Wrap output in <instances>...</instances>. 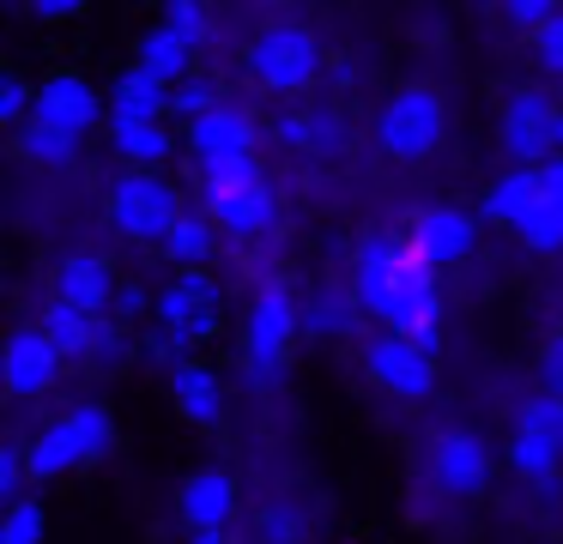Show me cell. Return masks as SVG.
Masks as SVG:
<instances>
[{"label": "cell", "instance_id": "17", "mask_svg": "<svg viewBox=\"0 0 563 544\" xmlns=\"http://www.w3.org/2000/svg\"><path fill=\"white\" fill-rule=\"evenodd\" d=\"M170 399H176V418L195 423V430H212L224 418V381L212 363L200 357H176L170 363Z\"/></svg>", "mask_w": 563, "mask_h": 544}, {"label": "cell", "instance_id": "8", "mask_svg": "<svg viewBox=\"0 0 563 544\" xmlns=\"http://www.w3.org/2000/svg\"><path fill=\"white\" fill-rule=\"evenodd\" d=\"M364 375L388 399H424L437 387V357H430V345H418L406 333H376L364 345Z\"/></svg>", "mask_w": 563, "mask_h": 544}, {"label": "cell", "instance_id": "45", "mask_svg": "<svg viewBox=\"0 0 563 544\" xmlns=\"http://www.w3.org/2000/svg\"><path fill=\"white\" fill-rule=\"evenodd\" d=\"M328 79H333V85H357V60H352V55L328 60Z\"/></svg>", "mask_w": 563, "mask_h": 544}, {"label": "cell", "instance_id": "10", "mask_svg": "<svg viewBox=\"0 0 563 544\" xmlns=\"http://www.w3.org/2000/svg\"><path fill=\"white\" fill-rule=\"evenodd\" d=\"M551 115H558V97L545 85H515L503 97V121H497V140L515 164H539L551 157Z\"/></svg>", "mask_w": 563, "mask_h": 544}, {"label": "cell", "instance_id": "24", "mask_svg": "<svg viewBox=\"0 0 563 544\" xmlns=\"http://www.w3.org/2000/svg\"><path fill=\"white\" fill-rule=\"evenodd\" d=\"M37 326L55 338V351H62L67 363H91V345H98L103 314H86V309H74V302H62V297H55L49 309L37 314Z\"/></svg>", "mask_w": 563, "mask_h": 544}, {"label": "cell", "instance_id": "26", "mask_svg": "<svg viewBox=\"0 0 563 544\" xmlns=\"http://www.w3.org/2000/svg\"><path fill=\"white\" fill-rule=\"evenodd\" d=\"M212 254H219V224H212L200 206H188V212L176 218V230L164 236V260H176L188 273V266H207Z\"/></svg>", "mask_w": 563, "mask_h": 544}, {"label": "cell", "instance_id": "39", "mask_svg": "<svg viewBox=\"0 0 563 544\" xmlns=\"http://www.w3.org/2000/svg\"><path fill=\"white\" fill-rule=\"evenodd\" d=\"M25 484H31L25 442H7V447H0V496H7V502H19V496H25Z\"/></svg>", "mask_w": 563, "mask_h": 544}, {"label": "cell", "instance_id": "42", "mask_svg": "<svg viewBox=\"0 0 563 544\" xmlns=\"http://www.w3.org/2000/svg\"><path fill=\"white\" fill-rule=\"evenodd\" d=\"M146 309H158V302H152L140 285H122V290H115V309H110V321H140Z\"/></svg>", "mask_w": 563, "mask_h": 544}, {"label": "cell", "instance_id": "25", "mask_svg": "<svg viewBox=\"0 0 563 544\" xmlns=\"http://www.w3.org/2000/svg\"><path fill=\"white\" fill-rule=\"evenodd\" d=\"M13 145H19V157L37 164V169H74L79 164V133L55 127V121H43V115H31L25 127H13Z\"/></svg>", "mask_w": 563, "mask_h": 544}, {"label": "cell", "instance_id": "48", "mask_svg": "<svg viewBox=\"0 0 563 544\" xmlns=\"http://www.w3.org/2000/svg\"><path fill=\"white\" fill-rule=\"evenodd\" d=\"M7 7H31V0H7Z\"/></svg>", "mask_w": 563, "mask_h": 544}, {"label": "cell", "instance_id": "40", "mask_svg": "<svg viewBox=\"0 0 563 544\" xmlns=\"http://www.w3.org/2000/svg\"><path fill=\"white\" fill-rule=\"evenodd\" d=\"M539 393L563 399V333H551L545 351H539Z\"/></svg>", "mask_w": 563, "mask_h": 544}, {"label": "cell", "instance_id": "4", "mask_svg": "<svg viewBox=\"0 0 563 544\" xmlns=\"http://www.w3.org/2000/svg\"><path fill=\"white\" fill-rule=\"evenodd\" d=\"M376 145L394 164H424L449 140V97L437 85H394L376 109Z\"/></svg>", "mask_w": 563, "mask_h": 544}, {"label": "cell", "instance_id": "28", "mask_svg": "<svg viewBox=\"0 0 563 544\" xmlns=\"http://www.w3.org/2000/svg\"><path fill=\"white\" fill-rule=\"evenodd\" d=\"M67 430H74L79 454H86V466H98V459L115 454V411L103 406V399H86V406L67 411Z\"/></svg>", "mask_w": 563, "mask_h": 544}, {"label": "cell", "instance_id": "7", "mask_svg": "<svg viewBox=\"0 0 563 544\" xmlns=\"http://www.w3.org/2000/svg\"><path fill=\"white\" fill-rule=\"evenodd\" d=\"M297 333H303V302L291 297V285L267 278V285L255 290V302H249V314H243V357H249V369H255L261 381H273V375L291 363Z\"/></svg>", "mask_w": 563, "mask_h": 544}, {"label": "cell", "instance_id": "5", "mask_svg": "<svg viewBox=\"0 0 563 544\" xmlns=\"http://www.w3.org/2000/svg\"><path fill=\"white\" fill-rule=\"evenodd\" d=\"M103 212H110L115 236L140 242V248H164V236L176 230V218L188 212L183 188L176 181H164L158 169H122V176L110 181V200H103Z\"/></svg>", "mask_w": 563, "mask_h": 544}, {"label": "cell", "instance_id": "20", "mask_svg": "<svg viewBox=\"0 0 563 544\" xmlns=\"http://www.w3.org/2000/svg\"><path fill=\"white\" fill-rule=\"evenodd\" d=\"M273 133H279L291 152H303V157H328V152L345 145V115L340 109H285Z\"/></svg>", "mask_w": 563, "mask_h": 544}, {"label": "cell", "instance_id": "38", "mask_svg": "<svg viewBox=\"0 0 563 544\" xmlns=\"http://www.w3.org/2000/svg\"><path fill=\"white\" fill-rule=\"evenodd\" d=\"M490 7H497V12H503V19H509V24H515V31H527V36H533V31H539V24H545V19H551V12H563V7H558V0H490Z\"/></svg>", "mask_w": 563, "mask_h": 544}, {"label": "cell", "instance_id": "18", "mask_svg": "<svg viewBox=\"0 0 563 544\" xmlns=\"http://www.w3.org/2000/svg\"><path fill=\"white\" fill-rule=\"evenodd\" d=\"M115 290H122V278H115V266L103 260V254H67V260L55 266V297L86 309V314H110Z\"/></svg>", "mask_w": 563, "mask_h": 544}, {"label": "cell", "instance_id": "47", "mask_svg": "<svg viewBox=\"0 0 563 544\" xmlns=\"http://www.w3.org/2000/svg\"><path fill=\"white\" fill-rule=\"evenodd\" d=\"M188 544H231L224 532H188Z\"/></svg>", "mask_w": 563, "mask_h": 544}, {"label": "cell", "instance_id": "35", "mask_svg": "<svg viewBox=\"0 0 563 544\" xmlns=\"http://www.w3.org/2000/svg\"><path fill=\"white\" fill-rule=\"evenodd\" d=\"M309 520L297 514L291 502H267L261 508V544H303Z\"/></svg>", "mask_w": 563, "mask_h": 544}, {"label": "cell", "instance_id": "29", "mask_svg": "<svg viewBox=\"0 0 563 544\" xmlns=\"http://www.w3.org/2000/svg\"><path fill=\"white\" fill-rule=\"evenodd\" d=\"M563 466V454L551 442H539V435H509V471L521 484H551Z\"/></svg>", "mask_w": 563, "mask_h": 544}, {"label": "cell", "instance_id": "11", "mask_svg": "<svg viewBox=\"0 0 563 544\" xmlns=\"http://www.w3.org/2000/svg\"><path fill=\"white\" fill-rule=\"evenodd\" d=\"M255 140H261L255 109L231 103V97H224L219 109H207L200 121H188V127H183V145H188V157H195V169L224 164V157H255Z\"/></svg>", "mask_w": 563, "mask_h": 544}, {"label": "cell", "instance_id": "3", "mask_svg": "<svg viewBox=\"0 0 563 544\" xmlns=\"http://www.w3.org/2000/svg\"><path fill=\"white\" fill-rule=\"evenodd\" d=\"M243 67H249V79H255L261 91L297 97L316 79H328V48H321V36L309 31L303 19H273V24H261V31L249 36Z\"/></svg>", "mask_w": 563, "mask_h": 544}, {"label": "cell", "instance_id": "15", "mask_svg": "<svg viewBox=\"0 0 563 544\" xmlns=\"http://www.w3.org/2000/svg\"><path fill=\"white\" fill-rule=\"evenodd\" d=\"M176 514H183L188 532H224L236 520V478L219 471V466L183 478V490H176Z\"/></svg>", "mask_w": 563, "mask_h": 544}, {"label": "cell", "instance_id": "30", "mask_svg": "<svg viewBox=\"0 0 563 544\" xmlns=\"http://www.w3.org/2000/svg\"><path fill=\"white\" fill-rule=\"evenodd\" d=\"M515 435H539L563 454V399L558 393H533L515 406Z\"/></svg>", "mask_w": 563, "mask_h": 544}, {"label": "cell", "instance_id": "23", "mask_svg": "<svg viewBox=\"0 0 563 544\" xmlns=\"http://www.w3.org/2000/svg\"><path fill=\"white\" fill-rule=\"evenodd\" d=\"M170 97H176V85L134 60L110 85V115H170Z\"/></svg>", "mask_w": 563, "mask_h": 544}, {"label": "cell", "instance_id": "19", "mask_svg": "<svg viewBox=\"0 0 563 544\" xmlns=\"http://www.w3.org/2000/svg\"><path fill=\"white\" fill-rule=\"evenodd\" d=\"M539 200H545V188H539V169H533V164H515V169H503V176L485 188L478 218H485V224H497V230H521V218L533 212Z\"/></svg>", "mask_w": 563, "mask_h": 544}, {"label": "cell", "instance_id": "14", "mask_svg": "<svg viewBox=\"0 0 563 544\" xmlns=\"http://www.w3.org/2000/svg\"><path fill=\"white\" fill-rule=\"evenodd\" d=\"M37 115L86 140L98 121H110V97H98V85H91L86 73L62 67V73H49V79H37Z\"/></svg>", "mask_w": 563, "mask_h": 544}, {"label": "cell", "instance_id": "16", "mask_svg": "<svg viewBox=\"0 0 563 544\" xmlns=\"http://www.w3.org/2000/svg\"><path fill=\"white\" fill-rule=\"evenodd\" d=\"M110 152L128 169H164L176 157L170 115H110Z\"/></svg>", "mask_w": 563, "mask_h": 544}, {"label": "cell", "instance_id": "27", "mask_svg": "<svg viewBox=\"0 0 563 544\" xmlns=\"http://www.w3.org/2000/svg\"><path fill=\"white\" fill-rule=\"evenodd\" d=\"M357 314H364V302H357L352 290H316V297L303 302V333H316V338H352L357 333Z\"/></svg>", "mask_w": 563, "mask_h": 544}, {"label": "cell", "instance_id": "12", "mask_svg": "<svg viewBox=\"0 0 563 544\" xmlns=\"http://www.w3.org/2000/svg\"><path fill=\"white\" fill-rule=\"evenodd\" d=\"M62 369H67V357L55 351V338L43 333L37 321L19 326V333L7 338V351H0V381H7V393H13V399L49 393V387L62 381Z\"/></svg>", "mask_w": 563, "mask_h": 544}, {"label": "cell", "instance_id": "21", "mask_svg": "<svg viewBox=\"0 0 563 544\" xmlns=\"http://www.w3.org/2000/svg\"><path fill=\"white\" fill-rule=\"evenodd\" d=\"M134 60H140V67H152L158 79H170V85L195 79V43H188V36L176 31L170 19H164V24H146V31H140Z\"/></svg>", "mask_w": 563, "mask_h": 544}, {"label": "cell", "instance_id": "22", "mask_svg": "<svg viewBox=\"0 0 563 544\" xmlns=\"http://www.w3.org/2000/svg\"><path fill=\"white\" fill-rule=\"evenodd\" d=\"M25 466H31V484H55V478H67V471L86 466V454H79L67 418L43 423V430L31 435V442H25Z\"/></svg>", "mask_w": 563, "mask_h": 544}, {"label": "cell", "instance_id": "31", "mask_svg": "<svg viewBox=\"0 0 563 544\" xmlns=\"http://www.w3.org/2000/svg\"><path fill=\"white\" fill-rule=\"evenodd\" d=\"M515 242H521L527 254H563V200H539L533 212L521 218Z\"/></svg>", "mask_w": 563, "mask_h": 544}, {"label": "cell", "instance_id": "36", "mask_svg": "<svg viewBox=\"0 0 563 544\" xmlns=\"http://www.w3.org/2000/svg\"><path fill=\"white\" fill-rule=\"evenodd\" d=\"M219 103H224V91H219L212 79H200V73H195V79H183V85H176V97H170V115H183V121H200L207 109H219Z\"/></svg>", "mask_w": 563, "mask_h": 544}, {"label": "cell", "instance_id": "34", "mask_svg": "<svg viewBox=\"0 0 563 544\" xmlns=\"http://www.w3.org/2000/svg\"><path fill=\"white\" fill-rule=\"evenodd\" d=\"M527 48H533L539 79H558V85H563V12H551V19L539 24L533 36H527Z\"/></svg>", "mask_w": 563, "mask_h": 544}, {"label": "cell", "instance_id": "1", "mask_svg": "<svg viewBox=\"0 0 563 544\" xmlns=\"http://www.w3.org/2000/svg\"><path fill=\"white\" fill-rule=\"evenodd\" d=\"M352 297L364 302V314L382 333H406L437 351L442 285H437V266L418 260L406 236H369L352 254Z\"/></svg>", "mask_w": 563, "mask_h": 544}, {"label": "cell", "instance_id": "37", "mask_svg": "<svg viewBox=\"0 0 563 544\" xmlns=\"http://www.w3.org/2000/svg\"><path fill=\"white\" fill-rule=\"evenodd\" d=\"M164 19H170V24H176V31H183L195 48L212 36V7H207V0H176V7L164 12Z\"/></svg>", "mask_w": 563, "mask_h": 544}, {"label": "cell", "instance_id": "32", "mask_svg": "<svg viewBox=\"0 0 563 544\" xmlns=\"http://www.w3.org/2000/svg\"><path fill=\"white\" fill-rule=\"evenodd\" d=\"M0 544H49V514H43L37 496H19V502H7Z\"/></svg>", "mask_w": 563, "mask_h": 544}, {"label": "cell", "instance_id": "49", "mask_svg": "<svg viewBox=\"0 0 563 544\" xmlns=\"http://www.w3.org/2000/svg\"><path fill=\"white\" fill-rule=\"evenodd\" d=\"M158 7H164V12H170V7H176V0H158Z\"/></svg>", "mask_w": 563, "mask_h": 544}, {"label": "cell", "instance_id": "6", "mask_svg": "<svg viewBox=\"0 0 563 544\" xmlns=\"http://www.w3.org/2000/svg\"><path fill=\"white\" fill-rule=\"evenodd\" d=\"M158 338H152V351L158 357H170V351H195L207 345L212 333H219L224 321V290L207 278V266H188V273H176L170 285L158 290Z\"/></svg>", "mask_w": 563, "mask_h": 544}, {"label": "cell", "instance_id": "13", "mask_svg": "<svg viewBox=\"0 0 563 544\" xmlns=\"http://www.w3.org/2000/svg\"><path fill=\"white\" fill-rule=\"evenodd\" d=\"M424 459H430L437 490H449V496H478L490 484V471H497L485 435H473V430H437V435H430V454Z\"/></svg>", "mask_w": 563, "mask_h": 544}, {"label": "cell", "instance_id": "41", "mask_svg": "<svg viewBox=\"0 0 563 544\" xmlns=\"http://www.w3.org/2000/svg\"><path fill=\"white\" fill-rule=\"evenodd\" d=\"M122 357H128V338L115 333V321L103 314V326H98V345H91V363H98V369H115Z\"/></svg>", "mask_w": 563, "mask_h": 544}, {"label": "cell", "instance_id": "2", "mask_svg": "<svg viewBox=\"0 0 563 544\" xmlns=\"http://www.w3.org/2000/svg\"><path fill=\"white\" fill-rule=\"evenodd\" d=\"M200 212L219 224V236L255 242L279 224V193L261 176V157H224L200 169Z\"/></svg>", "mask_w": 563, "mask_h": 544}, {"label": "cell", "instance_id": "33", "mask_svg": "<svg viewBox=\"0 0 563 544\" xmlns=\"http://www.w3.org/2000/svg\"><path fill=\"white\" fill-rule=\"evenodd\" d=\"M31 115H37V85L7 67L0 73V121H7V127H25Z\"/></svg>", "mask_w": 563, "mask_h": 544}, {"label": "cell", "instance_id": "9", "mask_svg": "<svg viewBox=\"0 0 563 544\" xmlns=\"http://www.w3.org/2000/svg\"><path fill=\"white\" fill-rule=\"evenodd\" d=\"M406 242H412L418 260H430L442 273V266H461L473 260L478 248V212H461V206H418L412 224H406Z\"/></svg>", "mask_w": 563, "mask_h": 544}, {"label": "cell", "instance_id": "43", "mask_svg": "<svg viewBox=\"0 0 563 544\" xmlns=\"http://www.w3.org/2000/svg\"><path fill=\"white\" fill-rule=\"evenodd\" d=\"M91 0H31V19H43V24H62V19H79Z\"/></svg>", "mask_w": 563, "mask_h": 544}, {"label": "cell", "instance_id": "44", "mask_svg": "<svg viewBox=\"0 0 563 544\" xmlns=\"http://www.w3.org/2000/svg\"><path fill=\"white\" fill-rule=\"evenodd\" d=\"M539 188H545V200H563V152H551V157H539Z\"/></svg>", "mask_w": 563, "mask_h": 544}, {"label": "cell", "instance_id": "46", "mask_svg": "<svg viewBox=\"0 0 563 544\" xmlns=\"http://www.w3.org/2000/svg\"><path fill=\"white\" fill-rule=\"evenodd\" d=\"M551 152H563V103H558V115H551Z\"/></svg>", "mask_w": 563, "mask_h": 544}]
</instances>
